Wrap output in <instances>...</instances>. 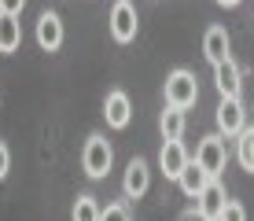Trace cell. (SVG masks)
I'll use <instances>...</instances> for the list:
<instances>
[{"instance_id":"6da1fadb","label":"cell","mask_w":254,"mask_h":221,"mask_svg":"<svg viewBox=\"0 0 254 221\" xmlns=\"http://www.w3.org/2000/svg\"><path fill=\"white\" fill-rule=\"evenodd\" d=\"M111 166H115V147L107 144V137L92 133V137L85 140V147H81V170L89 173L92 181H103V177L111 173Z\"/></svg>"},{"instance_id":"7a4b0ae2","label":"cell","mask_w":254,"mask_h":221,"mask_svg":"<svg viewBox=\"0 0 254 221\" xmlns=\"http://www.w3.org/2000/svg\"><path fill=\"white\" fill-rule=\"evenodd\" d=\"M162 92H166V107H181V111H188L191 103L199 100V81H195V74L191 70H173L170 77H166V85H162Z\"/></svg>"},{"instance_id":"3957f363","label":"cell","mask_w":254,"mask_h":221,"mask_svg":"<svg viewBox=\"0 0 254 221\" xmlns=\"http://www.w3.org/2000/svg\"><path fill=\"white\" fill-rule=\"evenodd\" d=\"M107 30H111V37H115L118 44H129V41H136V30H140V15H136L133 0H118V4L111 7V15H107Z\"/></svg>"},{"instance_id":"277c9868","label":"cell","mask_w":254,"mask_h":221,"mask_svg":"<svg viewBox=\"0 0 254 221\" xmlns=\"http://www.w3.org/2000/svg\"><path fill=\"white\" fill-rule=\"evenodd\" d=\"M195 162L203 166L210 177H221L225 166H229V147H225V137L214 133V137H203L195 147Z\"/></svg>"},{"instance_id":"5b68a950","label":"cell","mask_w":254,"mask_h":221,"mask_svg":"<svg viewBox=\"0 0 254 221\" xmlns=\"http://www.w3.org/2000/svg\"><path fill=\"white\" fill-rule=\"evenodd\" d=\"M214 118H217V129H221V137H240V133L247 129V111H243L240 96H221V103H217Z\"/></svg>"},{"instance_id":"8992f818","label":"cell","mask_w":254,"mask_h":221,"mask_svg":"<svg viewBox=\"0 0 254 221\" xmlns=\"http://www.w3.org/2000/svg\"><path fill=\"white\" fill-rule=\"evenodd\" d=\"M147 188H151V166H147L144 158H129L126 177H122V192H126V199H144Z\"/></svg>"},{"instance_id":"52a82bcc","label":"cell","mask_w":254,"mask_h":221,"mask_svg":"<svg viewBox=\"0 0 254 221\" xmlns=\"http://www.w3.org/2000/svg\"><path fill=\"white\" fill-rule=\"evenodd\" d=\"M103 118H107L111 129H126L129 122H133V103H129V96L122 92V88H111L107 100H103Z\"/></svg>"},{"instance_id":"ba28073f","label":"cell","mask_w":254,"mask_h":221,"mask_svg":"<svg viewBox=\"0 0 254 221\" xmlns=\"http://www.w3.org/2000/svg\"><path fill=\"white\" fill-rule=\"evenodd\" d=\"M191 162L188 151H185V144L181 140H166L162 144V151H159V170L170 177V181H177L181 173H185V166Z\"/></svg>"},{"instance_id":"9c48e42d","label":"cell","mask_w":254,"mask_h":221,"mask_svg":"<svg viewBox=\"0 0 254 221\" xmlns=\"http://www.w3.org/2000/svg\"><path fill=\"white\" fill-rule=\"evenodd\" d=\"M63 37H66V33H63V19H59L56 11H45L37 19V44L45 52H59V48H63Z\"/></svg>"},{"instance_id":"30bf717a","label":"cell","mask_w":254,"mask_h":221,"mask_svg":"<svg viewBox=\"0 0 254 221\" xmlns=\"http://www.w3.org/2000/svg\"><path fill=\"white\" fill-rule=\"evenodd\" d=\"M229 48H232L229 30H225V26H210L206 37H203V56L210 59V67H217V63H225V59H232Z\"/></svg>"},{"instance_id":"8fae6325","label":"cell","mask_w":254,"mask_h":221,"mask_svg":"<svg viewBox=\"0 0 254 221\" xmlns=\"http://www.w3.org/2000/svg\"><path fill=\"white\" fill-rule=\"evenodd\" d=\"M225 203H229V196H225V184L217 181V177H210V184H206L203 192H199L195 207L203 210L206 218H214V221H217V214H221V210H225Z\"/></svg>"},{"instance_id":"7c38bea8","label":"cell","mask_w":254,"mask_h":221,"mask_svg":"<svg viewBox=\"0 0 254 221\" xmlns=\"http://www.w3.org/2000/svg\"><path fill=\"white\" fill-rule=\"evenodd\" d=\"M214 85H217V92H221V96H240V88H243L240 67H236L232 59L217 63V67H214Z\"/></svg>"},{"instance_id":"4fadbf2b","label":"cell","mask_w":254,"mask_h":221,"mask_svg":"<svg viewBox=\"0 0 254 221\" xmlns=\"http://www.w3.org/2000/svg\"><path fill=\"white\" fill-rule=\"evenodd\" d=\"M177 184H181V192H185L188 199H199V192H203L206 184H210V173H206L199 162H188V166H185V173L177 177Z\"/></svg>"},{"instance_id":"5bb4252c","label":"cell","mask_w":254,"mask_h":221,"mask_svg":"<svg viewBox=\"0 0 254 221\" xmlns=\"http://www.w3.org/2000/svg\"><path fill=\"white\" fill-rule=\"evenodd\" d=\"M19 44H22L19 15H0V52H19Z\"/></svg>"},{"instance_id":"9a60e30c","label":"cell","mask_w":254,"mask_h":221,"mask_svg":"<svg viewBox=\"0 0 254 221\" xmlns=\"http://www.w3.org/2000/svg\"><path fill=\"white\" fill-rule=\"evenodd\" d=\"M185 126H188V118H185L181 107H166L162 118H159V129H162L166 140H181V137H185Z\"/></svg>"},{"instance_id":"2e32d148","label":"cell","mask_w":254,"mask_h":221,"mask_svg":"<svg viewBox=\"0 0 254 221\" xmlns=\"http://www.w3.org/2000/svg\"><path fill=\"white\" fill-rule=\"evenodd\" d=\"M103 207L96 203V196H77L74 199V210H70V221H100Z\"/></svg>"},{"instance_id":"e0dca14e","label":"cell","mask_w":254,"mask_h":221,"mask_svg":"<svg viewBox=\"0 0 254 221\" xmlns=\"http://www.w3.org/2000/svg\"><path fill=\"white\" fill-rule=\"evenodd\" d=\"M236 158H240L243 170L254 173V126H247L240 137H236Z\"/></svg>"},{"instance_id":"ac0fdd59","label":"cell","mask_w":254,"mask_h":221,"mask_svg":"<svg viewBox=\"0 0 254 221\" xmlns=\"http://www.w3.org/2000/svg\"><path fill=\"white\" fill-rule=\"evenodd\" d=\"M217 221H247V210H243V203L229 199V203H225V210L217 214Z\"/></svg>"},{"instance_id":"d6986e66","label":"cell","mask_w":254,"mask_h":221,"mask_svg":"<svg viewBox=\"0 0 254 221\" xmlns=\"http://www.w3.org/2000/svg\"><path fill=\"white\" fill-rule=\"evenodd\" d=\"M100 221H129V207L126 203H111V207H103Z\"/></svg>"},{"instance_id":"ffe728a7","label":"cell","mask_w":254,"mask_h":221,"mask_svg":"<svg viewBox=\"0 0 254 221\" xmlns=\"http://www.w3.org/2000/svg\"><path fill=\"white\" fill-rule=\"evenodd\" d=\"M7 170H11V147H7L4 140H0V181L7 177Z\"/></svg>"},{"instance_id":"44dd1931","label":"cell","mask_w":254,"mask_h":221,"mask_svg":"<svg viewBox=\"0 0 254 221\" xmlns=\"http://www.w3.org/2000/svg\"><path fill=\"white\" fill-rule=\"evenodd\" d=\"M26 7V0H0V15H19Z\"/></svg>"},{"instance_id":"7402d4cb","label":"cell","mask_w":254,"mask_h":221,"mask_svg":"<svg viewBox=\"0 0 254 221\" xmlns=\"http://www.w3.org/2000/svg\"><path fill=\"white\" fill-rule=\"evenodd\" d=\"M181 221H214V218H206L199 207H191V210H185V214H181Z\"/></svg>"},{"instance_id":"603a6c76","label":"cell","mask_w":254,"mask_h":221,"mask_svg":"<svg viewBox=\"0 0 254 221\" xmlns=\"http://www.w3.org/2000/svg\"><path fill=\"white\" fill-rule=\"evenodd\" d=\"M217 4H221V7H236L240 0H217Z\"/></svg>"}]
</instances>
